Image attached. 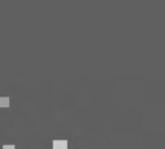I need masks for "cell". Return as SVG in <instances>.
I'll use <instances>...</instances> for the list:
<instances>
[{
    "label": "cell",
    "mask_w": 165,
    "mask_h": 149,
    "mask_svg": "<svg viewBox=\"0 0 165 149\" xmlns=\"http://www.w3.org/2000/svg\"><path fill=\"white\" fill-rule=\"evenodd\" d=\"M8 106H9V98L8 97L0 98V107H8Z\"/></svg>",
    "instance_id": "7a4b0ae2"
},
{
    "label": "cell",
    "mask_w": 165,
    "mask_h": 149,
    "mask_svg": "<svg viewBox=\"0 0 165 149\" xmlns=\"http://www.w3.org/2000/svg\"><path fill=\"white\" fill-rule=\"evenodd\" d=\"M53 149H68V143L64 140L53 141Z\"/></svg>",
    "instance_id": "6da1fadb"
},
{
    "label": "cell",
    "mask_w": 165,
    "mask_h": 149,
    "mask_svg": "<svg viewBox=\"0 0 165 149\" xmlns=\"http://www.w3.org/2000/svg\"><path fill=\"white\" fill-rule=\"evenodd\" d=\"M3 149H14V147L13 145H4Z\"/></svg>",
    "instance_id": "3957f363"
}]
</instances>
